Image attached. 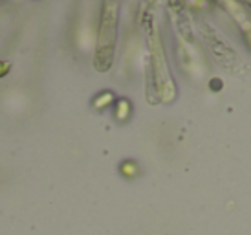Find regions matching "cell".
<instances>
[{
	"label": "cell",
	"instance_id": "obj_1",
	"mask_svg": "<svg viewBox=\"0 0 251 235\" xmlns=\"http://www.w3.org/2000/svg\"><path fill=\"white\" fill-rule=\"evenodd\" d=\"M118 11L119 0H105L103 6V17L99 26V39H98V52L94 64L96 68L105 72L110 68L114 59V48H116V28H118Z\"/></svg>",
	"mask_w": 251,
	"mask_h": 235
}]
</instances>
